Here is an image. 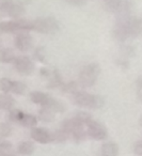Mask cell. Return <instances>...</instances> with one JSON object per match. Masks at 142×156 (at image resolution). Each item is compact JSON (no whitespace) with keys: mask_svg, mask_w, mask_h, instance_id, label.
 <instances>
[{"mask_svg":"<svg viewBox=\"0 0 142 156\" xmlns=\"http://www.w3.org/2000/svg\"><path fill=\"white\" fill-rule=\"evenodd\" d=\"M74 103L77 106L89 109H99L105 105V100L99 95L90 94L88 92L78 91L74 94Z\"/></svg>","mask_w":142,"mask_h":156,"instance_id":"cell-1","label":"cell"},{"mask_svg":"<svg viewBox=\"0 0 142 156\" xmlns=\"http://www.w3.org/2000/svg\"><path fill=\"white\" fill-rule=\"evenodd\" d=\"M84 126L86 125L83 123H81L79 120H77L74 117L72 119L65 120L62 123L61 128L63 130H65L69 134V136L72 137L74 140L79 142V141L84 140L86 137L88 136V133H87Z\"/></svg>","mask_w":142,"mask_h":156,"instance_id":"cell-2","label":"cell"},{"mask_svg":"<svg viewBox=\"0 0 142 156\" xmlns=\"http://www.w3.org/2000/svg\"><path fill=\"white\" fill-rule=\"evenodd\" d=\"M101 73V67L97 63L86 65L79 73V85L83 88H90L95 85Z\"/></svg>","mask_w":142,"mask_h":156,"instance_id":"cell-3","label":"cell"},{"mask_svg":"<svg viewBox=\"0 0 142 156\" xmlns=\"http://www.w3.org/2000/svg\"><path fill=\"white\" fill-rule=\"evenodd\" d=\"M33 30L44 34H55L60 30V24L55 17H39L32 20Z\"/></svg>","mask_w":142,"mask_h":156,"instance_id":"cell-4","label":"cell"},{"mask_svg":"<svg viewBox=\"0 0 142 156\" xmlns=\"http://www.w3.org/2000/svg\"><path fill=\"white\" fill-rule=\"evenodd\" d=\"M13 64H14L15 69L20 75L29 76L34 71V63L32 62V60H31L30 58H28V57H26V56L16 57Z\"/></svg>","mask_w":142,"mask_h":156,"instance_id":"cell-5","label":"cell"},{"mask_svg":"<svg viewBox=\"0 0 142 156\" xmlns=\"http://www.w3.org/2000/svg\"><path fill=\"white\" fill-rule=\"evenodd\" d=\"M14 45L20 51H28L33 46V39L28 31H22L15 34Z\"/></svg>","mask_w":142,"mask_h":156,"instance_id":"cell-6","label":"cell"},{"mask_svg":"<svg viewBox=\"0 0 142 156\" xmlns=\"http://www.w3.org/2000/svg\"><path fill=\"white\" fill-rule=\"evenodd\" d=\"M87 133L88 136L94 140H103L107 137V129L105 126L94 120H91L87 124Z\"/></svg>","mask_w":142,"mask_h":156,"instance_id":"cell-7","label":"cell"},{"mask_svg":"<svg viewBox=\"0 0 142 156\" xmlns=\"http://www.w3.org/2000/svg\"><path fill=\"white\" fill-rule=\"evenodd\" d=\"M0 11L8 14L12 18H22V16L25 14V8L20 3L13 2L11 0H7L0 8Z\"/></svg>","mask_w":142,"mask_h":156,"instance_id":"cell-8","label":"cell"},{"mask_svg":"<svg viewBox=\"0 0 142 156\" xmlns=\"http://www.w3.org/2000/svg\"><path fill=\"white\" fill-rule=\"evenodd\" d=\"M31 138L41 144H47V143L54 141L52 134L49 130L43 127H33L31 129Z\"/></svg>","mask_w":142,"mask_h":156,"instance_id":"cell-9","label":"cell"},{"mask_svg":"<svg viewBox=\"0 0 142 156\" xmlns=\"http://www.w3.org/2000/svg\"><path fill=\"white\" fill-rule=\"evenodd\" d=\"M128 24H120V23H116L115 24L113 31H112V34H113V37L116 41L124 42L129 37Z\"/></svg>","mask_w":142,"mask_h":156,"instance_id":"cell-10","label":"cell"},{"mask_svg":"<svg viewBox=\"0 0 142 156\" xmlns=\"http://www.w3.org/2000/svg\"><path fill=\"white\" fill-rule=\"evenodd\" d=\"M30 100L32 103L37 105H41L42 107H46L49 104L51 96L47 93H44L42 91H33L30 93Z\"/></svg>","mask_w":142,"mask_h":156,"instance_id":"cell-11","label":"cell"},{"mask_svg":"<svg viewBox=\"0 0 142 156\" xmlns=\"http://www.w3.org/2000/svg\"><path fill=\"white\" fill-rule=\"evenodd\" d=\"M129 37H137L142 33V18H133L128 24Z\"/></svg>","mask_w":142,"mask_h":156,"instance_id":"cell-12","label":"cell"},{"mask_svg":"<svg viewBox=\"0 0 142 156\" xmlns=\"http://www.w3.org/2000/svg\"><path fill=\"white\" fill-rule=\"evenodd\" d=\"M0 29H1L2 32H7V33H15L16 34L18 32H22L18 20L0 23Z\"/></svg>","mask_w":142,"mask_h":156,"instance_id":"cell-13","label":"cell"},{"mask_svg":"<svg viewBox=\"0 0 142 156\" xmlns=\"http://www.w3.org/2000/svg\"><path fill=\"white\" fill-rule=\"evenodd\" d=\"M125 0H107L105 1V10L109 13H115L119 14L121 12L123 8V5H124Z\"/></svg>","mask_w":142,"mask_h":156,"instance_id":"cell-14","label":"cell"},{"mask_svg":"<svg viewBox=\"0 0 142 156\" xmlns=\"http://www.w3.org/2000/svg\"><path fill=\"white\" fill-rule=\"evenodd\" d=\"M15 104V100L7 93L0 94V109L3 110H12Z\"/></svg>","mask_w":142,"mask_h":156,"instance_id":"cell-15","label":"cell"},{"mask_svg":"<svg viewBox=\"0 0 142 156\" xmlns=\"http://www.w3.org/2000/svg\"><path fill=\"white\" fill-rule=\"evenodd\" d=\"M17 152L20 155H32L33 152H34V144L31 141H22L17 145Z\"/></svg>","mask_w":142,"mask_h":156,"instance_id":"cell-16","label":"cell"},{"mask_svg":"<svg viewBox=\"0 0 142 156\" xmlns=\"http://www.w3.org/2000/svg\"><path fill=\"white\" fill-rule=\"evenodd\" d=\"M119 147L114 142H106L101 147V155L103 156H118Z\"/></svg>","mask_w":142,"mask_h":156,"instance_id":"cell-17","label":"cell"},{"mask_svg":"<svg viewBox=\"0 0 142 156\" xmlns=\"http://www.w3.org/2000/svg\"><path fill=\"white\" fill-rule=\"evenodd\" d=\"M64 85L62 81V78L59 73L58 69H54L51 73V76L49 77V83H48V88L54 89V88H62V86Z\"/></svg>","mask_w":142,"mask_h":156,"instance_id":"cell-18","label":"cell"},{"mask_svg":"<svg viewBox=\"0 0 142 156\" xmlns=\"http://www.w3.org/2000/svg\"><path fill=\"white\" fill-rule=\"evenodd\" d=\"M16 59V56L14 51L10 48H5V49L1 50L0 52V62L2 63H13Z\"/></svg>","mask_w":142,"mask_h":156,"instance_id":"cell-19","label":"cell"},{"mask_svg":"<svg viewBox=\"0 0 142 156\" xmlns=\"http://www.w3.org/2000/svg\"><path fill=\"white\" fill-rule=\"evenodd\" d=\"M39 119L43 122H51L55 119V112L47 107H43L39 111Z\"/></svg>","mask_w":142,"mask_h":156,"instance_id":"cell-20","label":"cell"},{"mask_svg":"<svg viewBox=\"0 0 142 156\" xmlns=\"http://www.w3.org/2000/svg\"><path fill=\"white\" fill-rule=\"evenodd\" d=\"M20 124H22L23 126H25V127H32L33 128L37 126V117H34L33 115H29V113L27 115V113H25Z\"/></svg>","mask_w":142,"mask_h":156,"instance_id":"cell-21","label":"cell"},{"mask_svg":"<svg viewBox=\"0 0 142 156\" xmlns=\"http://www.w3.org/2000/svg\"><path fill=\"white\" fill-rule=\"evenodd\" d=\"M46 107H47V108H49L50 110H52L55 113H56V112H63V111L65 110L64 105H63L60 101L56 100V98H51L49 104H48Z\"/></svg>","mask_w":142,"mask_h":156,"instance_id":"cell-22","label":"cell"},{"mask_svg":"<svg viewBox=\"0 0 142 156\" xmlns=\"http://www.w3.org/2000/svg\"><path fill=\"white\" fill-rule=\"evenodd\" d=\"M27 90V87L24 83L22 81H13L12 83V89H11V92L12 93H15V94H18V95H23V94L26 92Z\"/></svg>","mask_w":142,"mask_h":156,"instance_id":"cell-23","label":"cell"},{"mask_svg":"<svg viewBox=\"0 0 142 156\" xmlns=\"http://www.w3.org/2000/svg\"><path fill=\"white\" fill-rule=\"evenodd\" d=\"M24 115L25 113L23 112L22 110H20V109H12V110H10L9 119H10V121L14 122V123L20 124L23 118H24Z\"/></svg>","mask_w":142,"mask_h":156,"instance_id":"cell-24","label":"cell"},{"mask_svg":"<svg viewBox=\"0 0 142 156\" xmlns=\"http://www.w3.org/2000/svg\"><path fill=\"white\" fill-rule=\"evenodd\" d=\"M63 92L65 93H69V94H75L76 92H78V83L76 81H71V83H64L61 88Z\"/></svg>","mask_w":142,"mask_h":156,"instance_id":"cell-25","label":"cell"},{"mask_svg":"<svg viewBox=\"0 0 142 156\" xmlns=\"http://www.w3.org/2000/svg\"><path fill=\"white\" fill-rule=\"evenodd\" d=\"M12 144L8 141H2L0 143V156H9L12 154Z\"/></svg>","mask_w":142,"mask_h":156,"instance_id":"cell-26","label":"cell"},{"mask_svg":"<svg viewBox=\"0 0 142 156\" xmlns=\"http://www.w3.org/2000/svg\"><path fill=\"white\" fill-rule=\"evenodd\" d=\"M12 83H13V81L10 80L9 78H1V79H0V91L3 92V93H9V92H11Z\"/></svg>","mask_w":142,"mask_h":156,"instance_id":"cell-27","label":"cell"},{"mask_svg":"<svg viewBox=\"0 0 142 156\" xmlns=\"http://www.w3.org/2000/svg\"><path fill=\"white\" fill-rule=\"evenodd\" d=\"M69 134H67L65 130H63L62 128L56 130V132L52 134V138H54V141H57V142H63L65 141L67 138H69Z\"/></svg>","mask_w":142,"mask_h":156,"instance_id":"cell-28","label":"cell"},{"mask_svg":"<svg viewBox=\"0 0 142 156\" xmlns=\"http://www.w3.org/2000/svg\"><path fill=\"white\" fill-rule=\"evenodd\" d=\"M75 118L77 120H79L81 123H83L86 126H87V124L91 121V120H93L92 117L90 115V113L86 112V111H79V112H77L75 115Z\"/></svg>","mask_w":142,"mask_h":156,"instance_id":"cell-29","label":"cell"},{"mask_svg":"<svg viewBox=\"0 0 142 156\" xmlns=\"http://www.w3.org/2000/svg\"><path fill=\"white\" fill-rule=\"evenodd\" d=\"M11 134V127L8 123L0 124V138H5Z\"/></svg>","mask_w":142,"mask_h":156,"instance_id":"cell-30","label":"cell"},{"mask_svg":"<svg viewBox=\"0 0 142 156\" xmlns=\"http://www.w3.org/2000/svg\"><path fill=\"white\" fill-rule=\"evenodd\" d=\"M34 57L40 61V62H45L46 58H45V50L43 47H37L34 51Z\"/></svg>","mask_w":142,"mask_h":156,"instance_id":"cell-31","label":"cell"},{"mask_svg":"<svg viewBox=\"0 0 142 156\" xmlns=\"http://www.w3.org/2000/svg\"><path fill=\"white\" fill-rule=\"evenodd\" d=\"M136 85H137V90H138V96L142 101V76H140L139 78L136 81Z\"/></svg>","mask_w":142,"mask_h":156,"instance_id":"cell-32","label":"cell"},{"mask_svg":"<svg viewBox=\"0 0 142 156\" xmlns=\"http://www.w3.org/2000/svg\"><path fill=\"white\" fill-rule=\"evenodd\" d=\"M133 152L137 155H142V141L141 142H137L133 147Z\"/></svg>","mask_w":142,"mask_h":156,"instance_id":"cell-33","label":"cell"},{"mask_svg":"<svg viewBox=\"0 0 142 156\" xmlns=\"http://www.w3.org/2000/svg\"><path fill=\"white\" fill-rule=\"evenodd\" d=\"M67 2L71 3L73 5H76V7H80V5H83L86 3L87 0H66Z\"/></svg>","mask_w":142,"mask_h":156,"instance_id":"cell-34","label":"cell"},{"mask_svg":"<svg viewBox=\"0 0 142 156\" xmlns=\"http://www.w3.org/2000/svg\"><path fill=\"white\" fill-rule=\"evenodd\" d=\"M51 73L52 72H50L47 67H42V69H40V74H41V76H43V77H50Z\"/></svg>","mask_w":142,"mask_h":156,"instance_id":"cell-35","label":"cell"},{"mask_svg":"<svg viewBox=\"0 0 142 156\" xmlns=\"http://www.w3.org/2000/svg\"><path fill=\"white\" fill-rule=\"evenodd\" d=\"M139 123H140V125L142 126V115L140 117V120H139Z\"/></svg>","mask_w":142,"mask_h":156,"instance_id":"cell-36","label":"cell"},{"mask_svg":"<svg viewBox=\"0 0 142 156\" xmlns=\"http://www.w3.org/2000/svg\"><path fill=\"white\" fill-rule=\"evenodd\" d=\"M1 32H2V31H1V29H0V33H1Z\"/></svg>","mask_w":142,"mask_h":156,"instance_id":"cell-37","label":"cell"},{"mask_svg":"<svg viewBox=\"0 0 142 156\" xmlns=\"http://www.w3.org/2000/svg\"><path fill=\"white\" fill-rule=\"evenodd\" d=\"M9 156H15V155H9Z\"/></svg>","mask_w":142,"mask_h":156,"instance_id":"cell-38","label":"cell"},{"mask_svg":"<svg viewBox=\"0 0 142 156\" xmlns=\"http://www.w3.org/2000/svg\"><path fill=\"white\" fill-rule=\"evenodd\" d=\"M104 1H107V0H104Z\"/></svg>","mask_w":142,"mask_h":156,"instance_id":"cell-39","label":"cell"}]
</instances>
